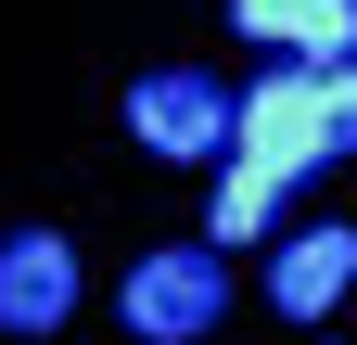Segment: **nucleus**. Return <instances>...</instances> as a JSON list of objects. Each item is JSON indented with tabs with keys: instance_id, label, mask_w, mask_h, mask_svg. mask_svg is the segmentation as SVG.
I'll list each match as a JSON object with an SVG mask.
<instances>
[{
	"instance_id": "5",
	"label": "nucleus",
	"mask_w": 357,
	"mask_h": 345,
	"mask_svg": "<svg viewBox=\"0 0 357 345\" xmlns=\"http://www.w3.org/2000/svg\"><path fill=\"white\" fill-rule=\"evenodd\" d=\"M230 26L281 64H357V0H230Z\"/></svg>"
},
{
	"instance_id": "1",
	"label": "nucleus",
	"mask_w": 357,
	"mask_h": 345,
	"mask_svg": "<svg viewBox=\"0 0 357 345\" xmlns=\"http://www.w3.org/2000/svg\"><path fill=\"white\" fill-rule=\"evenodd\" d=\"M230 154L268 179L357 166V64H268L255 90H230Z\"/></svg>"
},
{
	"instance_id": "4",
	"label": "nucleus",
	"mask_w": 357,
	"mask_h": 345,
	"mask_svg": "<svg viewBox=\"0 0 357 345\" xmlns=\"http://www.w3.org/2000/svg\"><path fill=\"white\" fill-rule=\"evenodd\" d=\"M64 307H77V243L13 230L0 243V332H64Z\"/></svg>"
},
{
	"instance_id": "2",
	"label": "nucleus",
	"mask_w": 357,
	"mask_h": 345,
	"mask_svg": "<svg viewBox=\"0 0 357 345\" xmlns=\"http://www.w3.org/2000/svg\"><path fill=\"white\" fill-rule=\"evenodd\" d=\"M217 307H230L217 243H166V256L128 269V332H141V345H192V332H217Z\"/></svg>"
},
{
	"instance_id": "3",
	"label": "nucleus",
	"mask_w": 357,
	"mask_h": 345,
	"mask_svg": "<svg viewBox=\"0 0 357 345\" xmlns=\"http://www.w3.org/2000/svg\"><path fill=\"white\" fill-rule=\"evenodd\" d=\"M128 128H141L153 154H178V166H230V90H217V77H192V64H166V77H141V90H128Z\"/></svg>"
},
{
	"instance_id": "7",
	"label": "nucleus",
	"mask_w": 357,
	"mask_h": 345,
	"mask_svg": "<svg viewBox=\"0 0 357 345\" xmlns=\"http://www.w3.org/2000/svg\"><path fill=\"white\" fill-rule=\"evenodd\" d=\"M281 192H294V179H268V166L230 154V166H217V192H204V243H255L268 218H281Z\"/></svg>"
},
{
	"instance_id": "6",
	"label": "nucleus",
	"mask_w": 357,
	"mask_h": 345,
	"mask_svg": "<svg viewBox=\"0 0 357 345\" xmlns=\"http://www.w3.org/2000/svg\"><path fill=\"white\" fill-rule=\"evenodd\" d=\"M344 281H357V230H306V243H281V269H268V307L281 320H332Z\"/></svg>"
}]
</instances>
